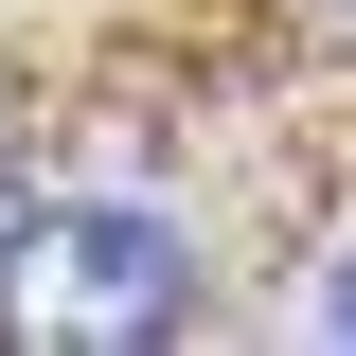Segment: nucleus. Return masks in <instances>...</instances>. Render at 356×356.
Masks as SVG:
<instances>
[{
	"label": "nucleus",
	"instance_id": "nucleus-1",
	"mask_svg": "<svg viewBox=\"0 0 356 356\" xmlns=\"http://www.w3.org/2000/svg\"><path fill=\"white\" fill-rule=\"evenodd\" d=\"M196 321V250L143 196H18L0 214V339L18 356H161Z\"/></svg>",
	"mask_w": 356,
	"mask_h": 356
},
{
	"label": "nucleus",
	"instance_id": "nucleus-2",
	"mask_svg": "<svg viewBox=\"0 0 356 356\" xmlns=\"http://www.w3.org/2000/svg\"><path fill=\"white\" fill-rule=\"evenodd\" d=\"M303 321H339V339H356V285H321V303H303Z\"/></svg>",
	"mask_w": 356,
	"mask_h": 356
}]
</instances>
